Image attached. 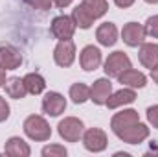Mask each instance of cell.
Wrapping results in <instances>:
<instances>
[{
    "instance_id": "ffe728a7",
    "label": "cell",
    "mask_w": 158,
    "mask_h": 157,
    "mask_svg": "<svg viewBox=\"0 0 158 157\" xmlns=\"http://www.w3.org/2000/svg\"><path fill=\"white\" fill-rule=\"evenodd\" d=\"M81 7H83L94 20H98V19H101V17L107 15V11H109V2H107V0H83V2H81Z\"/></svg>"
},
{
    "instance_id": "5b68a950",
    "label": "cell",
    "mask_w": 158,
    "mask_h": 157,
    "mask_svg": "<svg viewBox=\"0 0 158 157\" xmlns=\"http://www.w3.org/2000/svg\"><path fill=\"white\" fill-rule=\"evenodd\" d=\"M53 61L57 67H63V69L72 67V63L76 61V43L72 39L59 41L53 48Z\"/></svg>"
},
{
    "instance_id": "f546056e",
    "label": "cell",
    "mask_w": 158,
    "mask_h": 157,
    "mask_svg": "<svg viewBox=\"0 0 158 157\" xmlns=\"http://www.w3.org/2000/svg\"><path fill=\"white\" fill-rule=\"evenodd\" d=\"M72 2H74V0H53V4H55L57 7H61V9H63V7H68Z\"/></svg>"
},
{
    "instance_id": "277c9868",
    "label": "cell",
    "mask_w": 158,
    "mask_h": 157,
    "mask_svg": "<svg viewBox=\"0 0 158 157\" xmlns=\"http://www.w3.org/2000/svg\"><path fill=\"white\" fill-rule=\"evenodd\" d=\"M131 67H132L131 57L125 52H121V50H116V52L109 54V57L103 63V70H105L107 78H118L123 70H127Z\"/></svg>"
},
{
    "instance_id": "8fae6325",
    "label": "cell",
    "mask_w": 158,
    "mask_h": 157,
    "mask_svg": "<svg viewBox=\"0 0 158 157\" xmlns=\"http://www.w3.org/2000/svg\"><path fill=\"white\" fill-rule=\"evenodd\" d=\"M22 61H24L22 54L15 46H9V44L0 46V69H4V70H17V69H20Z\"/></svg>"
},
{
    "instance_id": "7402d4cb",
    "label": "cell",
    "mask_w": 158,
    "mask_h": 157,
    "mask_svg": "<svg viewBox=\"0 0 158 157\" xmlns=\"http://www.w3.org/2000/svg\"><path fill=\"white\" fill-rule=\"evenodd\" d=\"M70 17H72V20H74L76 28H79V30H88V28H92V24H94V19L81 7V4L72 9V15H70Z\"/></svg>"
},
{
    "instance_id": "d6986e66",
    "label": "cell",
    "mask_w": 158,
    "mask_h": 157,
    "mask_svg": "<svg viewBox=\"0 0 158 157\" xmlns=\"http://www.w3.org/2000/svg\"><path fill=\"white\" fill-rule=\"evenodd\" d=\"M6 94L9 96V98H13V100H22V98H26V94H28V89H26V85H24V79L19 78V76H13V78H7L6 81Z\"/></svg>"
},
{
    "instance_id": "4316f807",
    "label": "cell",
    "mask_w": 158,
    "mask_h": 157,
    "mask_svg": "<svg viewBox=\"0 0 158 157\" xmlns=\"http://www.w3.org/2000/svg\"><path fill=\"white\" fill-rule=\"evenodd\" d=\"M145 115H147V122H149L153 128L158 129V104L156 105H149L147 111H145Z\"/></svg>"
},
{
    "instance_id": "603a6c76",
    "label": "cell",
    "mask_w": 158,
    "mask_h": 157,
    "mask_svg": "<svg viewBox=\"0 0 158 157\" xmlns=\"http://www.w3.org/2000/svg\"><path fill=\"white\" fill-rule=\"evenodd\" d=\"M68 94H70V98H72L74 104H85L86 100H90V87L79 81V83H74L70 87Z\"/></svg>"
},
{
    "instance_id": "4dcf8cb0",
    "label": "cell",
    "mask_w": 158,
    "mask_h": 157,
    "mask_svg": "<svg viewBox=\"0 0 158 157\" xmlns=\"http://www.w3.org/2000/svg\"><path fill=\"white\" fill-rule=\"evenodd\" d=\"M6 81H7L6 70H4V69H0V87H4V85H6Z\"/></svg>"
},
{
    "instance_id": "52a82bcc",
    "label": "cell",
    "mask_w": 158,
    "mask_h": 157,
    "mask_svg": "<svg viewBox=\"0 0 158 157\" xmlns=\"http://www.w3.org/2000/svg\"><path fill=\"white\" fill-rule=\"evenodd\" d=\"M103 63V56H101V50L94 44H86L81 52H79V65L85 72H92V70H98Z\"/></svg>"
},
{
    "instance_id": "d6a6232c",
    "label": "cell",
    "mask_w": 158,
    "mask_h": 157,
    "mask_svg": "<svg viewBox=\"0 0 158 157\" xmlns=\"http://www.w3.org/2000/svg\"><path fill=\"white\" fill-rule=\"evenodd\" d=\"M143 2H147V4H158V0H143Z\"/></svg>"
},
{
    "instance_id": "7c38bea8",
    "label": "cell",
    "mask_w": 158,
    "mask_h": 157,
    "mask_svg": "<svg viewBox=\"0 0 158 157\" xmlns=\"http://www.w3.org/2000/svg\"><path fill=\"white\" fill-rule=\"evenodd\" d=\"M110 94H112V83H110V78L96 79L94 85L90 87V100H92L96 105H105Z\"/></svg>"
},
{
    "instance_id": "d4e9b609",
    "label": "cell",
    "mask_w": 158,
    "mask_h": 157,
    "mask_svg": "<svg viewBox=\"0 0 158 157\" xmlns=\"http://www.w3.org/2000/svg\"><path fill=\"white\" fill-rule=\"evenodd\" d=\"M145 32H147V35L149 37H153V39H158V15H153V17H149L147 20H145Z\"/></svg>"
},
{
    "instance_id": "e0dca14e",
    "label": "cell",
    "mask_w": 158,
    "mask_h": 157,
    "mask_svg": "<svg viewBox=\"0 0 158 157\" xmlns=\"http://www.w3.org/2000/svg\"><path fill=\"white\" fill-rule=\"evenodd\" d=\"M118 81L121 85H125V87H131V89H143L147 85V76L143 72H140V70L131 67V69H127V70H123L119 74Z\"/></svg>"
},
{
    "instance_id": "7a4b0ae2",
    "label": "cell",
    "mask_w": 158,
    "mask_h": 157,
    "mask_svg": "<svg viewBox=\"0 0 158 157\" xmlns=\"http://www.w3.org/2000/svg\"><path fill=\"white\" fill-rule=\"evenodd\" d=\"M57 133L64 142H79L85 133V124L77 117H64L57 124Z\"/></svg>"
},
{
    "instance_id": "44dd1931",
    "label": "cell",
    "mask_w": 158,
    "mask_h": 157,
    "mask_svg": "<svg viewBox=\"0 0 158 157\" xmlns=\"http://www.w3.org/2000/svg\"><path fill=\"white\" fill-rule=\"evenodd\" d=\"M22 79H24V85L28 89V94L37 96V94H42L44 89H46V79L42 78L39 72H30V74H26Z\"/></svg>"
},
{
    "instance_id": "30bf717a",
    "label": "cell",
    "mask_w": 158,
    "mask_h": 157,
    "mask_svg": "<svg viewBox=\"0 0 158 157\" xmlns=\"http://www.w3.org/2000/svg\"><path fill=\"white\" fill-rule=\"evenodd\" d=\"M116 137L119 141L127 142V144H140V142H143L149 137V128L143 122H136V124H132V126L118 131Z\"/></svg>"
},
{
    "instance_id": "3957f363",
    "label": "cell",
    "mask_w": 158,
    "mask_h": 157,
    "mask_svg": "<svg viewBox=\"0 0 158 157\" xmlns=\"http://www.w3.org/2000/svg\"><path fill=\"white\" fill-rule=\"evenodd\" d=\"M81 141H83L85 150H88V152H92V154L105 152L107 146H109L107 133H105L101 128H88V129H85Z\"/></svg>"
},
{
    "instance_id": "2e32d148",
    "label": "cell",
    "mask_w": 158,
    "mask_h": 157,
    "mask_svg": "<svg viewBox=\"0 0 158 157\" xmlns=\"http://www.w3.org/2000/svg\"><path fill=\"white\" fill-rule=\"evenodd\" d=\"M138 59L149 70L158 67V44L156 43H142L140 52H138Z\"/></svg>"
},
{
    "instance_id": "5bb4252c",
    "label": "cell",
    "mask_w": 158,
    "mask_h": 157,
    "mask_svg": "<svg viewBox=\"0 0 158 157\" xmlns=\"http://www.w3.org/2000/svg\"><path fill=\"white\" fill-rule=\"evenodd\" d=\"M134 100H136L134 89H131V87H121L119 91L112 92V94L109 96V100H107L105 105H107L109 109H118V107H125V105L132 104Z\"/></svg>"
},
{
    "instance_id": "ac0fdd59",
    "label": "cell",
    "mask_w": 158,
    "mask_h": 157,
    "mask_svg": "<svg viewBox=\"0 0 158 157\" xmlns=\"http://www.w3.org/2000/svg\"><path fill=\"white\" fill-rule=\"evenodd\" d=\"M96 39L101 46H114L118 41V28L114 22H103L96 30Z\"/></svg>"
},
{
    "instance_id": "9c48e42d",
    "label": "cell",
    "mask_w": 158,
    "mask_h": 157,
    "mask_svg": "<svg viewBox=\"0 0 158 157\" xmlns=\"http://www.w3.org/2000/svg\"><path fill=\"white\" fill-rule=\"evenodd\" d=\"M145 37H147L145 26L140 22H127L121 30V39L131 48H138L142 43H145Z\"/></svg>"
},
{
    "instance_id": "1f68e13d",
    "label": "cell",
    "mask_w": 158,
    "mask_h": 157,
    "mask_svg": "<svg viewBox=\"0 0 158 157\" xmlns=\"http://www.w3.org/2000/svg\"><path fill=\"white\" fill-rule=\"evenodd\" d=\"M151 78H153V81L158 85V67H155V69H151Z\"/></svg>"
},
{
    "instance_id": "cb8c5ba5",
    "label": "cell",
    "mask_w": 158,
    "mask_h": 157,
    "mask_svg": "<svg viewBox=\"0 0 158 157\" xmlns=\"http://www.w3.org/2000/svg\"><path fill=\"white\" fill-rule=\"evenodd\" d=\"M44 157H66V148L61 146V144H50V146H44L42 152H40Z\"/></svg>"
},
{
    "instance_id": "6da1fadb",
    "label": "cell",
    "mask_w": 158,
    "mask_h": 157,
    "mask_svg": "<svg viewBox=\"0 0 158 157\" xmlns=\"http://www.w3.org/2000/svg\"><path fill=\"white\" fill-rule=\"evenodd\" d=\"M22 129H24V135L35 142H44V141H50L52 137V128L50 124L46 122V118L40 117V115H30V117L24 120L22 124Z\"/></svg>"
},
{
    "instance_id": "ba28073f",
    "label": "cell",
    "mask_w": 158,
    "mask_h": 157,
    "mask_svg": "<svg viewBox=\"0 0 158 157\" xmlns=\"http://www.w3.org/2000/svg\"><path fill=\"white\" fill-rule=\"evenodd\" d=\"M50 32H52V35L55 39H59V41L72 39L74 34H76V24H74L72 17H68V15H57L52 20Z\"/></svg>"
},
{
    "instance_id": "484cf974",
    "label": "cell",
    "mask_w": 158,
    "mask_h": 157,
    "mask_svg": "<svg viewBox=\"0 0 158 157\" xmlns=\"http://www.w3.org/2000/svg\"><path fill=\"white\" fill-rule=\"evenodd\" d=\"M24 2L33 9H40V11H48L53 6V0H24Z\"/></svg>"
},
{
    "instance_id": "f1b7e54d",
    "label": "cell",
    "mask_w": 158,
    "mask_h": 157,
    "mask_svg": "<svg viewBox=\"0 0 158 157\" xmlns=\"http://www.w3.org/2000/svg\"><path fill=\"white\" fill-rule=\"evenodd\" d=\"M134 2H136V0H114V4H116L118 7H121V9H127V7H131Z\"/></svg>"
},
{
    "instance_id": "9a60e30c",
    "label": "cell",
    "mask_w": 158,
    "mask_h": 157,
    "mask_svg": "<svg viewBox=\"0 0 158 157\" xmlns=\"http://www.w3.org/2000/svg\"><path fill=\"white\" fill-rule=\"evenodd\" d=\"M4 152L9 157H30L31 155V148L30 144L20 139V137H9L4 144Z\"/></svg>"
},
{
    "instance_id": "8992f818",
    "label": "cell",
    "mask_w": 158,
    "mask_h": 157,
    "mask_svg": "<svg viewBox=\"0 0 158 157\" xmlns=\"http://www.w3.org/2000/svg\"><path fill=\"white\" fill-rule=\"evenodd\" d=\"M40 107H42L44 115H48V117H59L66 109V98L61 92H57V91H50V92L44 94Z\"/></svg>"
},
{
    "instance_id": "4fadbf2b",
    "label": "cell",
    "mask_w": 158,
    "mask_h": 157,
    "mask_svg": "<svg viewBox=\"0 0 158 157\" xmlns=\"http://www.w3.org/2000/svg\"><path fill=\"white\" fill-rule=\"evenodd\" d=\"M136 122H140V115H138L136 109H121L119 113L112 115V118H110V129L116 135L118 131L136 124Z\"/></svg>"
},
{
    "instance_id": "83f0119b",
    "label": "cell",
    "mask_w": 158,
    "mask_h": 157,
    "mask_svg": "<svg viewBox=\"0 0 158 157\" xmlns=\"http://www.w3.org/2000/svg\"><path fill=\"white\" fill-rule=\"evenodd\" d=\"M11 115V107H9V104L6 102V98L4 96H0V122H6L7 118Z\"/></svg>"
}]
</instances>
